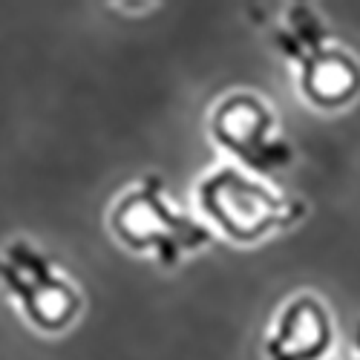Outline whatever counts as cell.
I'll return each instance as SVG.
<instances>
[{"instance_id":"obj_1","label":"cell","mask_w":360,"mask_h":360,"mask_svg":"<svg viewBox=\"0 0 360 360\" xmlns=\"http://www.w3.org/2000/svg\"><path fill=\"white\" fill-rule=\"evenodd\" d=\"M274 46L300 72V89L317 107H340L360 89V67L354 58L332 41L314 6L294 4L274 29Z\"/></svg>"},{"instance_id":"obj_2","label":"cell","mask_w":360,"mask_h":360,"mask_svg":"<svg viewBox=\"0 0 360 360\" xmlns=\"http://www.w3.org/2000/svg\"><path fill=\"white\" fill-rule=\"evenodd\" d=\"M110 228L133 251H156L165 268H173L185 254L211 243V231L179 214L165 196L159 176H147L133 191L115 202Z\"/></svg>"},{"instance_id":"obj_3","label":"cell","mask_w":360,"mask_h":360,"mask_svg":"<svg viewBox=\"0 0 360 360\" xmlns=\"http://www.w3.org/2000/svg\"><path fill=\"white\" fill-rule=\"evenodd\" d=\"M199 205L239 243H254L277 228H288L306 214V205L300 199L277 196L236 167H222L202 179Z\"/></svg>"},{"instance_id":"obj_4","label":"cell","mask_w":360,"mask_h":360,"mask_svg":"<svg viewBox=\"0 0 360 360\" xmlns=\"http://www.w3.org/2000/svg\"><path fill=\"white\" fill-rule=\"evenodd\" d=\"M0 283L44 332H58L78 314L81 297L75 285L58 271L55 259L26 239H15L0 254Z\"/></svg>"},{"instance_id":"obj_5","label":"cell","mask_w":360,"mask_h":360,"mask_svg":"<svg viewBox=\"0 0 360 360\" xmlns=\"http://www.w3.org/2000/svg\"><path fill=\"white\" fill-rule=\"evenodd\" d=\"M211 136L257 173H274L291 162V144L277 136V118L251 93H233L211 112Z\"/></svg>"},{"instance_id":"obj_6","label":"cell","mask_w":360,"mask_h":360,"mask_svg":"<svg viewBox=\"0 0 360 360\" xmlns=\"http://www.w3.org/2000/svg\"><path fill=\"white\" fill-rule=\"evenodd\" d=\"M332 346V320L317 297L300 294L265 338V360H320Z\"/></svg>"},{"instance_id":"obj_7","label":"cell","mask_w":360,"mask_h":360,"mask_svg":"<svg viewBox=\"0 0 360 360\" xmlns=\"http://www.w3.org/2000/svg\"><path fill=\"white\" fill-rule=\"evenodd\" d=\"M349 360H360V326H357V335H354V352Z\"/></svg>"}]
</instances>
